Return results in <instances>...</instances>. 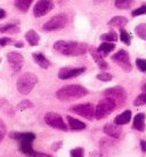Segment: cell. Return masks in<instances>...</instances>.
<instances>
[{
	"instance_id": "1",
	"label": "cell",
	"mask_w": 146,
	"mask_h": 157,
	"mask_svg": "<svg viewBox=\"0 0 146 157\" xmlns=\"http://www.w3.org/2000/svg\"><path fill=\"white\" fill-rule=\"evenodd\" d=\"M54 49L56 52L66 55V56H79V55L86 54L89 47H88V45L83 44V43L58 40L54 44Z\"/></svg>"
},
{
	"instance_id": "5",
	"label": "cell",
	"mask_w": 146,
	"mask_h": 157,
	"mask_svg": "<svg viewBox=\"0 0 146 157\" xmlns=\"http://www.w3.org/2000/svg\"><path fill=\"white\" fill-rule=\"evenodd\" d=\"M69 18L65 14H58L53 16L50 20H48L47 22L43 24V30L45 31H54V30H60L63 29L66 24H68Z\"/></svg>"
},
{
	"instance_id": "23",
	"label": "cell",
	"mask_w": 146,
	"mask_h": 157,
	"mask_svg": "<svg viewBox=\"0 0 146 157\" xmlns=\"http://www.w3.org/2000/svg\"><path fill=\"white\" fill-rule=\"evenodd\" d=\"M100 40H103L105 43H115L118 40V35L114 31H110L108 33H104L100 36Z\"/></svg>"
},
{
	"instance_id": "43",
	"label": "cell",
	"mask_w": 146,
	"mask_h": 157,
	"mask_svg": "<svg viewBox=\"0 0 146 157\" xmlns=\"http://www.w3.org/2000/svg\"><path fill=\"white\" fill-rule=\"evenodd\" d=\"M15 46H16V47H23V43H16Z\"/></svg>"
},
{
	"instance_id": "35",
	"label": "cell",
	"mask_w": 146,
	"mask_h": 157,
	"mask_svg": "<svg viewBox=\"0 0 146 157\" xmlns=\"http://www.w3.org/2000/svg\"><path fill=\"white\" fill-rule=\"evenodd\" d=\"M6 131H7V127H6V125H5L4 121L0 118V142L4 140L5 134H6Z\"/></svg>"
},
{
	"instance_id": "28",
	"label": "cell",
	"mask_w": 146,
	"mask_h": 157,
	"mask_svg": "<svg viewBox=\"0 0 146 157\" xmlns=\"http://www.w3.org/2000/svg\"><path fill=\"white\" fill-rule=\"evenodd\" d=\"M120 39H121V41H122L125 45H127V46H129V45H130L131 37H130V35H129L128 32H127L123 28H121V29H120Z\"/></svg>"
},
{
	"instance_id": "29",
	"label": "cell",
	"mask_w": 146,
	"mask_h": 157,
	"mask_svg": "<svg viewBox=\"0 0 146 157\" xmlns=\"http://www.w3.org/2000/svg\"><path fill=\"white\" fill-rule=\"evenodd\" d=\"M133 105L136 107H139V105H146V93H143V94H139V95L133 101Z\"/></svg>"
},
{
	"instance_id": "19",
	"label": "cell",
	"mask_w": 146,
	"mask_h": 157,
	"mask_svg": "<svg viewBox=\"0 0 146 157\" xmlns=\"http://www.w3.org/2000/svg\"><path fill=\"white\" fill-rule=\"evenodd\" d=\"M128 23V18L123 17V16H114L108 21V25L110 26H115V28H123Z\"/></svg>"
},
{
	"instance_id": "33",
	"label": "cell",
	"mask_w": 146,
	"mask_h": 157,
	"mask_svg": "<svg viewBox=\"0 0 146 157\" xmlns=\"http://www.w3.org/2000/svg\"><path fill=\"white\" fill-rule=\"evenodd\" d=\"M31 107H33V103L29 100H23L22 102L18 103V109L20 110H24V109H29Z\"/></svg>"
},
{
	"instance_id": "22",
	"label": "cell",
	"mask_w": 146,
	"mask_h": 157,
	"mask_svg": "<svg viewBox=\"0 0 146 157\" xmlns=\"http://www.w3.org/2000/svg\"><path fill=\"white\" fill-rule=\"evenodd\" d=\"M32 2H33V0H15V6L18 10L26 13Z\"/></svg>"
},
{
	"instance_id": "36",
	"label": "cell",
	"mask_w": 146,
	"mask_h": 157,
	"mask_svg": "<svg viewBox=\"0 0 146 157\" xmlns=\"http://www.w3.org/2000/svg\"><path fill=\"white\" fill-rule=\"evenodd\" d=\"M13 44V39H10L8 37H4V38H0V46H7V45Z\"/></svg>"
},
{
	"instance_id": "32",
	"label": "cell",
	"mask_w": 146,
	"mask_h": 157,
	"mask_svg": "<svg viewBox=\"0 0 146 157\" xmlns=\"http://www.w3.org/2000/svg\"><path fill=\"white\" fill-rule=\"evenodd\" d=\"M136 66H137L139 71L146 72V60L145 59H137V60H136Z\"/></svg>"
},
{
	"instance_id": "27",
	"label": "cell",
	"mask_w": 146,
	"mask_h": 157,
	"mask_svg": "<svg viewBox=\"0 0 146 157\" xmlns=\"http://www.w3.org/2000/svg\"><path fill=\"white\" fill-rule=\"evenodd\" d=\"M18 26L16 25V24H13V23H8V24H6V25L1 26L0 28V32H2V33H5V32H18Z\"/></svg>"
},
{
	"instance_id": "7",
	"label": "cell",
	"mask_w": 146,
	"mask_h": 157,
	"mask_svg": "<svg viewBox=\"0 0 146 157\" xmlns=\"http://www.w3.org/2000/svg\"><path fill=\"white\" fill-rule=\"evenodd\" d=\"M45 122L48 126L60 130V131H68V125L63 121L62 116L56 113H47L45 115Z\"/></svg>"
},
{
	"instance_id": "15",
	"label": "cell",
	"mask_w": 146,
	"mask_h": 157,
	"mask_svg": "<svg viewBox=\"0 0 146 157\" xmlns=\"http://www.w3.org/2000/svg\"><path fill=\"white\" fill-rule=\"evenodd\" d=\"M145 117L146 116L144 113H139L135 116L133 123V127L135 130H137L139 132H143L145 130Z\"/></svg>"
},
{
	"instance_id": "11",
	"label": "cell",
	"mask_w": 146,
	"mask_h": 157,
	"mask_svg": "<svg viewBox=\"0 0 146 157\" xmlns=\"http://www.w3.org/2000/svg\"><path fill=\"white\" fill-rule=\"evenodd\" d=\"M86 71V68H71V67H64L58 71V78L66 80V79L75 78L78 76L82 75Z\"/></svg>"
},
{
	"instance_id": "31",
	"label": "cell",
	"mask_w": 146,
	"mask_h": 157,
	"mask_svg": "<svg viewBox=\"0 0 146 157\" xmlns=\"http://www.w3.org/2000/svg\"><path fill=\"white\" fill-rule=\"evenodd\" d=\"M71 157H83L85 156V149L79 147V148H74L71 150Z\"/></svg>"
},
{
	"instance_id": "17",
	"label": "cell",
	"mask_w": 146,
	"mask_h": 157,
	"mask_svg": "<svg viewBox=\"0 0 146 157\" xmlns=\"http://www.w3.org/2000/svg\"><path fill=\"white\" fill-rule=\"evenodd\" d=\"M130 119H131V111L130 110H126L123 111L122 113H120L119 116H116L114 118V124L115 125H126V124H128L130 122Z\"/></svg>"
},
{
	"instance_id": "39",
	"label": "cell",
	"mask_w": 146,
	"mask_h": 157,
	"mask_svg": "<svg viewBox=\"0 0 146 157\" xmlns=\"http://www.w3.org/2000/svg\"><path fill=\"white\" fill-rule=\"evenodd\" d=\"M60 147H62V142H60V141H58V142H55V144H53L52 149L54 150V151H57V150H58Z\"/></svg>"
},
{
	"instance_id": "14",
	"label": "cell",
	"mask_w": 146,
	"mask_h": 157,
	"mask_svg": "<svg viewBox=\"0 0 146 157\" xmlns=\"http://www.w3.org/2000/svg\"><path fill=\"white\" fill-rule=\"evenodd\" d=\"M104 132L108 135H110L113 139H119L122 134V131L119 127V125H115V124H108L104 126Z\"/></svg>"
},
{
	"instance_id": "30",
	"label": "cell",
	"mask_w": 146,
	"mask_h": 157,
	"mask_svg": "<svg viewBox=\"0 0 146 157\" xmlns=\"http://www.w3.org/2000/svg\"><path fill=\"white\" fill-rule=\"evenodd\" d=\"M145 14H146V5H143V6H141V7L133 9L131 15H133V17H136V16H139V15H145Z\"/></svg>"
},
{
	"instance_id": "13",
	"label": "cell",
	"mask_w": 146,
	"mask_h": 157,
	"mask_svg": "<svg viewBox=\"0 0 146 157\" xmlns=\"http://www.w3.org/2000/svg\"><path fill=\"white\" fill-rule=\"evenodd\" d=\"M9 136H10V139L20 141V144H22V142H24V144H33V141H35V133H30V132H27V133L12 132V133L9 134Z\"/></svg>"
},
{
	"instance_id": "8",
	"label": "cell",
	"mask_w": 146,
	"mask_h": 157,
	"mask_svg": "<svg viewBox=\"0 0 146 157\" xmlns=\"http://www.w3.org/2000/svg\"><path fill=\"white\" fill-rule=\"evenodd\" d=\"M104 95L106 98H111L115 101L116 103H125L127 100V92L123 87L121 86H114V87L108 88L104 91Z\"/></svg>"
},
{
	"instance_id": "44",
	"label": "cell",
	"mask_w": 146,
	"mask_h": 157,
	"mask_svg": "<svg viewBox=\"0 0 146 157\" xmlns=\"http://www.w3.org/2000/svg\"><path fill=\"white\" fill-rule=\"evenodd\" d=\"M143 90H144V91H145V93H146V84L144 85V86H143Z\"/></svg>"
},
{
	"instance_id": "34",
	"label": "cell",
	"mask_w": 146,
	"mask_h": 157,
	"mask_svg": "<svg viewBox=\"0 0 146 157\" xmlns=\"http://www.w3.org/2000/svg\"><path fill=\"white\" fill-rule=\"evenodd\" d=\"M97 79L102 80V82H110L112 80V75L108 72H102V74L97 75Z\"/></svg>"
},
{
	"instance_id": "10",
	"label": "cell",
	"mask_w": 146,
	"mask_h": 157,
	"mask_svg": "<svg viewBox=\"0 0 146 157\" xmlns=\"http://www.w3.org/2000/svg\"><path fill=\"white\" fill-rule=\"evenodd\" d=\"M54 8L53 0H39L33 7V15L35 17H41L47 15Z\"/></svg>"
},
{
	"instance_id": "21",
	"label": "cell",
	"mask_w": 146,
	"mask_h": 157,
	"mask_svg": "<svg viewBox=\"0 0 146 157\" xmlns=\"http://www.w3.org/2000/svg\"><path fill=\"white\" fill-rule=\"evenodd\" d=\"M114 48H115V45L113 44V43H102V44L98 46L97 51H98L103 56H106L110 52L114 51Z\"/></svg>"
},
{
	"instance_id": "45",
	"label": "cell",
	"mask_w": 146,
	"mask_h": 157,
	"mask_svg": "<svg viewBox=\"0 0 146 157\" xmlns=\"http://www.w3.org/2000/svg\"><path fill=\"white\" fill-rule=\"evenodd\" d=\"M0 63H1V59H0Z\"/></svg>"
},
{
	"instance_id": "40",
	"label": "cell",
	"mask_w": 146,
	"mask_h": 157,
	"mask_svg": "<svg viewBox=\"0 0 146 157\" xmlns=\"http://www.w3.org/2000/svg\"><path fill=\"white\" fill-rule=\"evenodd\" d=\"M141 147H142V150L146 153V141L145 140H142L141 141Z\"/></svg>"
},
{
	"instance_id": "2",
	"label": "cell",
	"mask_w": 146,
	"mask_h": 157,
	"mask_svg": "<svg viewBox=\"0 0 146 157\" xmlns=\"http://www.w3.org/2000/svg\"><path fill=\"white\" fill-rule=\"evenodd\" d=\"M87 94H88L87 88H85L81 85L72 84V85H66V86L60 88L56 92V98L60 101H71L81 99Z\"/></svg>"
},
{
	"instance_id": "18",
	"label": "cell",
	"mask_w": 146,
	"mask_h": 157,
	"mask_svg": "<svg viewBox=\"0 0 146 157\" xmlns=\"http://www.w3.org/2000/svg\"><path fill=\"white\" fill-rule=\"evenodd\" d=\"M68 122H69V126L71 130H74V131H81V130H85L86 128V124L83 122H80L75 118L71 117V116H68Z\"/></svg>"
},
{
	"instance_id": "41",
	"label": "cell",
	"mask_w": 146,
	"mask_h": 157,
	"mask_svg": "<svg viewBox=\"0 0 146 157\" xmlns=\"http://www.w3.org/2000/svg\"><path fill=\"white\" fill-rule=\"evenodd\" d=\"M90 157H102V155H100L99 151H93L90 154Z\"/></svg>"
},
{
	"instance_id": "25",
	"label": "cell",
	"mask_w": 146,
	"mask_h": 157,
	"mask_svg": "<svg viewBox=\"0 0 146 157\" xmlns=\"http://www.w3.org/2000/svg\"><path fill=\"white\" fill-rule=\"evenodd\" d=\"M133 4V0H115V7L118 9H129Z\"/></svg>"
},
{
	"instance_id": "37",
	"label": "cell",
	"mask_w": 146,
	"mask_h": 157,
	"mask_svg": "<svg viewBox=\"0 0 146 157\" xmlns=\"http://www.w3.org/2000/svg\"><path fill=\"white\" fill-rule=\"evenodd\" d=\"M97 64H98V67L100 68V69H108V62L105 61V60H102V61H99Z\"/></svg>"
},
{
	"instance_id": "16",
	"label": "cell",
	"mask_w": 146,
	"mask_h": 157,
	"mask_svg": "<svg viewBox=\"0 0 146 157\" xmlns=\"http://www.w3.org/2000/svg\"><path fill=\"white\" fill-rule=\"evenodd\" d=\"M32 57H33L35 62L40 67V68H42V69H48V68L50 67V62H49V60H48L43 54H41V53H33V54H32Z\"/></svg>"
},
{
	"instance_id": "20",
	"label": "cell",
	"mask_w": 146,
	"mask_h": 157,
	"mask_svg": "<svg viewBox=\"0 0 146 157\" xmlns=\"http://www.w3.org/2000/svg\"><path fill=\"white\" fill-rule=\"evenodd\" d=\"M25 39L31 46H37V45L39 44L40 37H39V35L35 30H29L25 33Z\"/></svg>"
},
{
	"instance_id": "42",
	"label": "cell",
	"mask_w": 146,
	"mask_h": 157,
	"mask_svg": "<svg viewBox=\"0 0 146 157\" xmlns=\"http://www.w3.org/2000/svg\"><path fill=\"white\" fill-rule=\"evenodd\" d=\"M4 17H6V12H5V9L0 8V20Z\"/></svg>"
},
{
	"instance_id": "24",
	"label": "cell",
	"mask_w": 146,
	"mask_h": 157,
	"mask_svg": "<svg viewBox=\"0 0 146 157\" xmlns=\"http://www.w3.org/2000/svg\"><path fill=\"white\" fill-rule=\"evenodd\" d=\"M20 151L23 154H25L26 156H29V157L35 153V150L32 148V144H24V142L20 144Z\"/></svg>"
},
{
	"instance_id": "4",
	"label": "cell",
	"mask_w": 146,
	"mask_h": 157,
	"mask_svg": "<svg viewBox=\"0 0 146 157\" xmlns=\"http://www.w3.org/2000/svg\"><path fill=\"white\" fill-rule=\"evenodd\" d=\"M116 102L111 98H104L98 102V105L95 108V118L96 119H103L108 117L111 113L116 109Z\"/></svg>"
},
{
	"instance_id": "26",
	"label": "cell",
	"mask_w": 146,
	"mask_h": 157,
	"mask_svg": "<svg viewBox=\"0 0 146 157\" xmlns=\"http://www.w3.org/2000/svg\"><path fill=\"white\" fill-rule=\"evenodd\" d=\"M135 32L139 38H142L143 40H146V23H143V24H139V25L136 26Z\"/></svg>"
},
{
	"instance_id": "3",
	"label": "cell",
	"mask_w": 146,
	"mask_h": 157,
	"mask_svg": "<svg viewBox=\"0 0 146 157\" xmlns=\"http://www.w3.org/2000/svg\"><path fill=\"white\" fill-rule=\"evenodd\" d=\"M38 83V77L35 74H31V72H25L23 74L17 79V83H16V87L17 91L23 94V95H27L30 94L32 90L35 88V86Z\"/></svg>"
},
{
	"instance_id": "38",
	"label": "cell",
	"mask_w": 146,
	"mask_h": 157,
	"mask_svg": "<svg viewBox=\"0 0 146 157\" xmlns=\"http://www.w3.org/2000/svg\"><path fill=\"white\" fill-rule=\"evenodd\" d=\"M30 157H52L50 155H47V154H43V153H37V151H35V153L32 154Z\"/></svg>"
},
{
	"instance_id": "12",
	"label": "cell",
	"mask_w": 146,
	"mask_h": 157,
	"mask_svg": "<svg viewBox=\"0 0 146 157\" xmlns=\"http://www.w3.org/2000/svg\"><path fill=\"white\" fill-rule=\"evenodd\" d=\"M7 61H8V63L10 64L14 72H18V71L22 69V67H23L24 59H23V56H22L20 53L9 52L8 54H7Z\"/></svg>"
},
{
	"instance_id": "6",
	"label": "cell",
	"mask_w": 146,
	"mask_h": 157,
	"mask_svg": "<svg viewBox=\"0 0 146 157\" xmlns=\"http://www.w3.org/2000/svg\"><path fill=\"white\" fill-rule=\"evenodd\" d=\"M112 61L115 62L116 64L126 72H130L133 69V66L130 63V59H129V54L125 49H120L114 55H112Z\"/></svg>"
},
{
	"instance_id": "9",
	"label": "cell",
	"mask_w": 146,
	"mask_h": 157,
	"mask_svg": "<svg viewBox=\"0 0 146 157\" xmlns=\"http://www.w3.org/2000/svg\"><path fill=\"white\" fill-rule=\"evenodd\" d=\"M70 110L72 113H75L87 119H94L95 118V107L91 103H82V105H72Z\"/></svg>"
}]
</instances>
